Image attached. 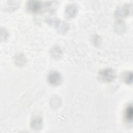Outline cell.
I'll return each mask as SVG.
<instances>
[{
	"mask_svg": "<svg viewBox=\"0 0 133 133\" xmlns=\"http://www.w3.org/2000/svg\"><path fill=\"white\" fill-rule=\"evenodd\" d=\"M47 80L50 84L54 86H57L61 83L62 77L58 72L51 71L48 75Z\"/></svg>",
	"mask_w": 133,
	"mask_h": 133,
	"instance_id": "obj_2",
	"label": "cell"
},
{
	"mask_svg": "<svg viewBox=\"0 0 133 133\" xmlns=\"http://www.w3.org/2000/svg\"><path fill=\"white\" fill-rule=\"evenodd\" d=\"M56 24L57 29L60 33H65L69 29V25L67 23L63 21H57Z\"/></svg>",
	"mask_w": 133,
	"mask_h": 133,
	"instance_id": "obj_8",
	"label": "cell"
},
{
	"mask_svg": "<svg viewBox=\"0 0 133 133\" xmlns=\"http://www.w3.org/2000/svg\"><path fill=\"white\" fill-rule=\"evenodd\" d=\"M99 76L101 80L105 82L113 81L116 76L115 71L111 68H106L99 72Z\"/></svg>",
	"mask_w": 133,
	"mask_h": 133,
	"instance_id": "obj_1",
	"label": "cell"
},
{
	"mask_svg": "<svg viewBox=\"0 0 133 133\" xmlns=\"http://www.w3.org/2000/svg\"><path fill=\"white\" fill-rule=\"evenodd\" d=\"M77 12V6L74 4H70L66 6L65 10V15L66 17L69 18H72L76 16Z\"/></svg>",
	"mask_w": 133,
	"mask_h": 133,
	"instance_id": "obj_5",
	"label": "cell"
},
{
	"mask_svg": "<svg viewBox=\"0 0 133 133\" xmlns=\"http://www.w3.org/2000/svg\"><path fill=\"white\" fill-rule=\"evenodd\" d=\"M115 26H116L115 29H116V30L117 31H119V32H121V31L122 30L124 29V28H125L124 24L122 22H121V21L117 22L116 23V24L115 25Z\"/></svg>",
	"mask_w": 133,
	"mask_h": 133,
	"instance_id": "obj_11",
	"label": "cell"
},
{
	"mask_svg": "<svg viewBox=\"0 0 133 133\" xmlns=\"http://www.w3.org/2000/svg\"><path fill=\"white\" fill-rule=\"evenodd\" d=\"M130 6L127 5H124L119 8H118L115 12V16L117 18H124L129 15L130 11Z\"/></svg>",
	"mask_w": 133,
	"mask_h": 133,
	"instance_id": "obj_4",
	"label": "cell"
},
{
	"mask_svg": "<svg viewBox=\"0 0 133 133\" xmlns=\"http://www.w3.org/2000/svg\"><path fill=\"white\" fill-rule=\"evenodd\" d=\"M124 116L125 119L128 122H131L132 120V116H133V110L132 107L130 104L128 105L125 109Z\"/></svg>",
	"mask_w": 133,
	"mask_h": 133,
	"instance_id": "obj_6",
	"label": "cell"
},
{
	"mask_svg": "<svg viewBox=\"0 0 133 133\" xmlns=\"http://www.w3.org/2000/svg\"><path fill=\"white\" fill-rule=\"evenodd\" d=\"M51 54L54 58H58L61 55L62 51L59 47H55L51 49Z\"/></svg>",
	"mask_w": 133,
	"mask_h": 133,
	"instance_id": "obj_9",
	"label": "cell"
},
{
	"mask_svg": "<svg viewBox=\"0 0 133 133\" xmlns=\"http://www.w3.org/2000/svg\"><path fill=\"white\" fill-rule=\"evenodd\" d=\"M123 79L126 84H131L132 81V73L131 72H127L125 73Z\"/></svg>",
	"mask_w": 133,
	"mask_h": 133,
	"instance_id": "obj_10",
	"label": "cell"
},
{
	"mask_svg": "<svg viewBox=\"0 0 133 133\" xmlns=\"http://www.w3.org/2000/svg\"><path fill=\"white\" fill-rule=\"evenodd\" d=\"M31 127L34 129H39L42 127V119L39 117H34L31 121Z\"/></svg>",
	"mask_w": 133,
	"mask_h": 133,
	"instance_id": "obj_7",
	"label": "cell"
},
{
	"mask_svg": "<svg viewBox=\"0 0 133 133\" xmlns=\"http://www.w3.org/2000/svg\"><path fill=\"white\" fill-rule=\"evenodd\" d=\"M27 9L31 12L37 13L39 12L42 7V3L39 1H31L28 2L26 4Z\"/></svg>",
	"mask_w": 133,
	"mask_h": 133,
	"instance_id": "obj_3",
	"label": "cell"
}]
</instances>
